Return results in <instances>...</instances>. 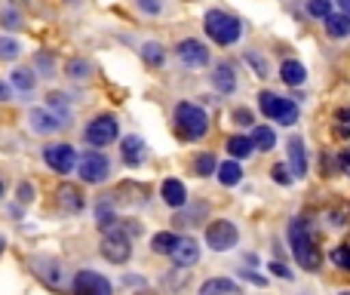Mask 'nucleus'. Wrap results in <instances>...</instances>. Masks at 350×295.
I'll list each match as a JSON object with an SVG mask.
<instances>
[{
  "label": "nucleus",
  "instance_id": "f257e3e1",
  "mask_svg": "<svg viewBox=\"0 0 350 295\" xmlns=\"http://www.w3.org/2000/svg\"><path fill=\"white\" fill-rule=\"evenodd\" d=\"M286 240H289V249H292V259L298 261L301 271H310L317 274L323 268V249L314 237V228H310L308 218L295 216L289 225H286Z\"/></svg>",
  "mask_w": 350,
  "mask_h": 295
},
{
  "label": "nucleus",
  "instance_id": "f03ea898",
  "mask_svg": "<svg viewBox=\"0 0 350 295\" xmlns=\"http://www.w3.org/2000/svg\"><path fill=\"white\" fill-rule=\"evenodd\" d=\"M172 127H175V136L191 145V142H200L209 133V114L193 102H178L172 111Z\"/></svg>",
  "mask_w": 350,
  "mask_h": 295
},
{
  "label": "nucleus",
  "instance_id": "7ed1b4c3",
  "mask_svg": "<svg viewBox=\"0 0 350 295\" xmlns=\"http://www.w3.org/2000/svg\"><path fill=\"white\" fill-rule=\"evenodd\" d=\"M28 268H31V274H34L43 286H46V290H53V292H68V290H71V280L74 277L68 274L65 261L55 259V255L34 253L28 259Z\"/></svg>",
  "mask_w": 350,
  "mask_h": 295
},
{
  "label": "nucleus",
  "instance_id": "20e7f679",
  "mask_svg": "<svg viewBox=\"0 0 350 295\" xmlns=\"http://www.w3.org/2000/svg\"><path fill=\"white\" fill-rule=\"evenodd\" d=\"M203 31H206V37H209L215 47H234V43L243 37V31H246V28H243V18L230 16V12H224V10H206Z\"/></svg>",
  "mask_w": 350,
  "mask_h": 295
},
{
  "label": "nucleus",
  "instance_id": "39448f33",
  "mask_svg": "<svg viewBox=\"0 0 350 295\" xmlns=\"http://www.w3.org/2000/svg\"><path fill=\"white\" fill-rule=\"evenodd\" d=\"M258 111L271 120H277L280 127H295L298 117H301V108H298V99H286L280 92H271V90H261L258 92Z\"/></svg>",
  "mask_w": 350,
  "mask_h": 295
},
{
  "label": "nucleus",
  "instance_id": "423d86ee",
  "mask_svg": "<svg viewBox=\"0 0 350 295\" xmlns=\"http://www.w3.org/2000/svg\"><path fill=\"white\" fill-rule=\"evenodd\" d=\"M98 253H102V259L111 261V265H126V261L133 259V237H129L126 228H123V218L117 228H111L108 234L102 237Z\"/></svg>",
  "mask_w": 350,
  "mask_h": 295
},
{
  "label": "nucleus",
  "instance_id": "0eeeda50",
  "mask_svg": "<svg viewBox=\"0 0 350 295\" xmlns=\"http://www.w3.org/2000/svg\"><path fill=\"white\" fill-rule=\"evenodd\" d=\"M240 243V228L230 218H215L206 225V246L212 253H230Z\"/></svg>",
  "mask_w": 350,
  "mask_h": 295
},
{
  "label": "nucleus",
  "instance_id": "6e6552de",
  "mask_svg": "<svg viewBox=\"0 0 350 295\" xmlns=\"http://www.w3.org/2000/svg\"><path fill=\"white\" fill-rule=\"evenodd\" d=\"M117 136H120V120L114 114H98L83 127V139L92 148L111 145V142H117Z\"/></svg>",
  "mask_w": 350,
  "mask_h": 295
},
{
  "label": "nucleus",
  "instance_id": "1a4fd4ad",
  "mask_svg": "<svg viewBox=\"0 0 350 295\" xmlns=\"http://www.w3.org/2000/svg\"><path fill=\"white\" fill-rule=\"evenodd\" d=\"M77 175L86 185H105L111 179V160L102 151H86L77 163Z\"/></svg>",
  "mask_w": 350,
  "mask_h": 295
},
{
  "label": "nucleus",
  "instance_id": "9d476101",
  "mask_svg": "<svg viewBox=\"0 0 350 295\" xmlns=\"http://www.w3.org/2000/svg\"><path fill=\"white\" fill-rule=\"evenodd\" d=\"M43 163H46L53 172L68 175L77 169L80 157H77V151H74V145H68V142H53V145L43 148Z\"/></svg>",
  "mask_w": 350,
  "mask_h": 295
},
{
  "label": "nucleus",
  "instance_id": "9b49d317",
  "mask_svg": "<svg viewBox=\"0 0 350 295\" xmlns=\"http://www.w3.org/2000/svg\"><path fill=\"white\" fill-rule=\"evenodd\" d=\"M71 295H114V286H111V280L102 277L98 271L80 268L71 280Z\"/></svg>",
  "mask_w": 350,
  "mask_h": 295
},
{
  "label": "nucleus",
  "instance_id": "f8f14e48",
  "mask_svg": "<svg viewBox=\"0 0 350 295\" xmlns=\"http://www.w3.org/2000/svg\"><path fill=\"white\" fill-rule=\"evenodd\" d=\"M28 127L34 136H55L68 127L53 108H31L28 111Z\"/></svg>",
  "mask_w": 350,
  "mask_h": 295
},
{
  "label": "nucleus",
  "instance_id": "ddd939ff",
  "mask_svg": "<svg viewBox=\"0 0 350 295\" xmlns=\"http://www.w3.org/2000/svg\"><path fill=\"white\" fill-rule=\"evenodd\" d=\"M175 55H178V62L185 68H206L209 65V49H206V43L197 40V37H185V40L175 47Z\"/></svg>",
  "mask_w": 350,
  "mask_h": 295
},
{
  "label": "nucleus",
  "instance_id": "4468645a",
  "mask_svg": "<svg viewBox=\"0 0 350 295\" xmlns=\"http://www.w3.org/2000/svg\"><path fill=\"white\" fill-rule=\"evenodd\" d=\"M286 163L292 166L295 179H308V172H310V154H308V145H304L301 136H289V142H286Z\"/></svg>",
  "mask_w": 350,
  "mask_h": 295
},
{
  "label": "nucleus",
  "instance_id": "2eb2a0df",
  "mask_svg": "<svg viewBox=\"0 0 350 295\" xmlns=\"http://www.w3.org/2000/svg\"><path fill=\"white\" fill-rule=\"evenodd\" d=\"M209 84H212V90L221 92V96H234L237 86H240L237 68L230 65V62H215V68H212V74H209Z\"/></svg>",
  "mask_w": 350,
  "mask_h": 295
},
{
  "label": "nucleus",
  "instance_id": "dca6fc26",
  "mask_svg": "<svg viewBox=\"0 0 350 295\" xmlns=\"http://www.w3.org/2000/svg\"><path fill=\"white\" fill-rule=\"evenodd\" d=\"M120 157H123V163L126 166H142V163L148 160V145H145V139L142 136H126V139L120 142Z\"/></svg>",
  "mask_w": 350,
  "mask_h": 295
},
{
  "label": "nucleus",
  "instance_id": "f3484780",
  "mask_svg": "<svg viewBox=\"0 0 350 295\" xmlns=\"http://www.w3.org/2000/svg\"><path fill=\"white\" fill-rule=\"evenodd\" d=\"M170 259H172L175 268H193L200 261V243L193 240V237H181Z\"/></svg>",
  "mask_w": 350,
  "mask_h": 295
},
{
  "label": "nucleus",
  "instance_id": "a211bd4d",
  "mask_svg": "<svg viewBox=\"0 0 350 295\" xmlns=\"http://www.w3.org/2000/svg\"><path fill=\"white\" fill-rule=\"evenodd\" d=\"M280 80H283L289 90H298V86L308 84V68L298 59H283L280 62Z\"/></svg>",
  "mask_w": 350,
  "mask_h": 295
},
{
  "label": "nucleus",
  "instance_id": "6ab92c4d",
  "mask_svg": "<svg viewBox=\"0 0 350 295\" xmlns=\"http://www.w3.org/2000/svg\"><path fill=\"white\" fill-rule=\"evenodd\" d=\"M197 295H246V290L230 277H209V280H203Z\"/></svg>",
  "mask_w": 350,
  "mask_h": 295
},
{
  "label": "nucleus",
  "instance_id": "aec40b11",
  "mask_svg": "<svg viewBox=\"0 0 350 295\" xmlns=\"http://www.w3.org/2000/svg\"><path fill=\"white\" fill-rule=\"evenodd\" d=\"M160 197H163V203L170 206V209H181V206L191 200L185 181H178V179H166L163 185H160Z\"/></svg>",
  "mask_w": 350,
  "mask_h": 295
},
{
  "label": "nucleus",
  "instance_id": "412c9836",
  "mask_svg": "<svg viewBox=\"0 0 350 295\" xmlns=\"http://www.w3.org/2000/svg\"><path fill=\"white\" fill-rule=\"evenodd\" d=\"M206 216H209V206L206 203H193V206H181V209H175V228H193V225L206 222Z\"/></svg>",
  "mask_w": 350,
  "mask_h": 295
},
{
  "label": "nucleus",
  "instance_id": "4be33fe9",
  "mask_svg": "<svg viewBox=\"0 0 350 295\" xmlns=\"http://www.w3.org/2000/svg\"><path fill=\"white\" fill-rule=\"evenodd\" d=\"M323 31H326L329 40H347L350 37V16L341 12V10H335L332 16L323 22Z\"/></svg>",
  "mask_w": 350,
  "mask_h": 295
},
{
  "label": "nucleus",
  "instance_id": "5701e85b",
  "mask_svg": "<svg viewBox=\"0 0 350 295\" xmlns=\"http://www.w3.org/2000/svg\"><path fill=\"white\" fill-rule=\"evenodd\" d=\"M55 200H59V206H62L65 212H71V216H77V212L86 206V200H83V194H80V188H74V185H62L59 191H55Z\"/></svg>",
  "mask_w": 350,
  "mask_h": 295
},
{
  "label": "nucleus",
  "instance_id": "b1692460",
  "mask_svg": "<svg viewBox=\"0 0 350 295\" xmlns=\"http://www.w3.org/2000/svg\"><path fill=\"white\" fill-rule=\"evenodd\" d=\"M65 74H68V80H74V84H86V80L96 74V65H92L90 59H68L65 62Z\"/></svg>",
  "mask_w": 350,
  "mask_h": 295
},
{
  "label": "nucleus",
  "instance_id": "393cba45",
  "mask_svg": "<svg viewBox=\"0 0 350 295\" xmlns=\"http://www.w3.org/2000/svg\"><path fill=\"white\" fill-rule=\"evenodd\" d=\"M37 77H40V74L34 71V68H12L10 71V84H12V90H18V92H31L37 86Z\"/></svg>",
  "mask_w": 350,
  "mask_h": 295
},
{
  "label": "nucleus",
  "instance_id": "a878e982",
  "mask_svg": "<svg viewBox=\"0 0 350 295\" xmlns=\"http://www.w3.org/2000/svg\"><path fill=\"white\" fill-rule=\"evenodd\" d=\"M228 154L234 157V160H246V157H252L255 154V142H252V136H243V133H237V136H230L228 139Z\"/></svg>",
  "mask_w": 350,
  "mask_h": 295
},
{
  "label": "nucleus",
  "instance_id": "bb28decb",
  "mask_svg": "<svg viewBox=\"0 0 350 295\" xmlns=\"http://www.w3.org/2000/svg\"><path fill=\"white\" fill-rule=\"evenodd\" d=\"M243 160H234V157H230V160H224L221 166H218V181H221L224 188H234V185H240L243 181V166H240Z\"/></svg>",
  "mask_w": 350,
  "mask_h": 295
},
{
  "label": "nucleus",
  "instance_id": "cd10ccee",
  "mask_svg": "<svg viewBox=\"0 0 350 295\" xmlns=\"http://www.w3.org/2000/svg\"><path fill=\"white\" fill-rule=\"evenodd\" d=\"M218 166H221V163H218L215 154H209V151H203V154H197V157L191 160L193 175H200V179H209V175H215Z\"/></svg>",
  "mask_w": 350,
  "mask_h": 295
},
{
  "label": "nucleus",
  "instance_id": "c85d7f7f",
  "mask_svg": "<svg viewBox=\"0 0 350 295\" xmlns=\"http://www.w3.org/2000/svg\"><path fill=\"white\" fill-rule=\"evenodd\" d=\"M252 142H255V151H273L277 148V133H273L271 127H267V123H258V127H252Z\"/></svg>",
  "mask_w": 350,
  "mask_h": 295
},
{
  "label": "nucleus",
  "instance_id": "c756f323",
  "mask_svg": "<svg viewBox=\"0 0 350 295\" xmlns=\"http://www.w3.org/2000/svg\"><path fill=\"white\" fill-rule=\"evenodd\" d=\"M178 240H181V237L175 234V231H160V234L151 237V249L157 255H172L175 246H178Z\"/></svg>",
  "mask_w": 350,
  "mask_h": 295
},
{
  "label": "nucleus",
  "instance_id": "7c9ffc66",
  "mask_svg": "<svg viewBox=\"0 0 350 295\" xmlns=\"http://www.w3.org/2000/svg\"><path fill=\"white\" fill-rule=\"evenodd\" d=\"M142 62H145V65H151V68H160L166 62V47H163V43H157V40L142 43Z\"/></svg>",
  "mask_w": 350,
  "mask_h": 295
},
{
  "label": "nucleus",
  "instance_id": "2f4dec72",
  "mask_svg": "<svg viewBox=\"0 0 350 295\" xmlns=\"http://www.w3.org/2000/svg\"><path fill=\"white\" fill-rule=\"evenodd\" d=\"M335 0H304V12H308L310 18H317V22H326L329 16L335 12Z\"/></svg>",
  "mask_w": 350,
  "mask_h": 295
},
{
  "label": "nucleus",
  "instance_id": "473e14b6",
  "mask_svg": "<svg viewBox=\"0 0 350 295\" xmlns=\"http://www.w3.org/2000/svg\"><path fill=\"white\" fill-rule=\"evenodd\" d=\"M243 62H246V65L252 68L255 77H261V80L271 77V65H267V59L258 53V49H246V53H243Z\"/></svg>",
  "mask_w": 350,
  "mask_h": 295
},
{
  "label": "nucleus",
  "instance_id": "72a5a7b5",
  "mask_svg": "<svg viewBox=\"0 0 350 295\" xmlns=\"http://www.w3.org/2000/svg\"><path fill=\"white\" fill-rule=\"evenodd\" d=\"M34 71L40 74L43 80H53L55 77V55L49 53V49H40V53H34Z\"/></svg>",
  "mask_w": 350,
  "mask_h": 295
},
{
  "label": "nucleus",
  "instance_id": "f704fd0d",
  "mask_svg": "<svg viewBox=\"0 0 350 295\" xmlns=\"http://www.w3.org/2000/svg\"><path fill=\"white\" fill-rule=\"evenodd\" d=\"M46 108H53L55 114L62 117V120L71 123V105H68V96H65V92H49V96H46Z\"/></svg>",
  "mask_w": 350,
  "mask_h": 295
},
{
  "label": "nucleus",
  "instance_id": "c9c22d12",
  "mask_svg": "<svg viewBox=\"0 0 350 295\" xmlns=\"http://www.w3.org/2000/svg\"><path fill=\"white\" fill-rule=\"evenodd\" d=\"M332 133L338 136V139H350V105H345V108H338L335 111V117H332Z\"/></svg>",
  "mask_w": 350,
  "mask_h": 295
},
{
  "label": "nucleus",
  "instance_id": "e433bc0d",
  "mask_svg": "<svg viewBox=\"0 0 350 295\" xmlns=\"http://www.w3.org/2000/svg\"><path fill=\"white\" fill-rule=\"evenodd\" d=\"M329 261H332L338 271L350 274V243H338V246L329 249Z\"/></svg>",
  "mask_w": 350,
  "mask_h": 295
},
{
  "label": "nucleus",
  "instance_id": "4c0bfd02",
  "mask_svg": "<svg viewBox=\"0 0 350 295\" xmlns=\"http://www.w3.org/2000/svg\"><path fill=\"white\" fill-rule=\"evenodd\" d=\"M271 179L277 181L280 188H289V185H295V181H298L289 163H273V166H271Z\"/></svg>",
  "mask_w": 350,
  "mask_h": 295
},
{
  "label": "nucleus",
  "instance_id": "58836bf2",
  "mask_svg": "<svg viewBox=\"0 0 350 295\" xmlns=\"http://www.w3.org/2000/svg\"><path fill=\"white\" fill-rule=\"evenodd\" d=\"M0 22H3L6 31H18L22 28V12H18L16 6H3V10H0Z\"/></svg>",
  "mask_w": 350,
  "mask_h": 295
},
{
  "label": "nucleus",
  "instance_id": "ea45409f",
  "mask_svg": "<svg viewBox=\"0 0 350 295\" xmlns=\"http://www.w3.org/2000/svg\"><path fill=\"white\" fill-rule=\"evenodd\" d=\"M18 53H22L18 40H12V37H0V59L12 62V59H18Z\"/></svg>",
  "mask_w": 350,
  "mask_h": 295
},
{
  "label": "nucleus",
  "instance_id": "a19ab883",
  "mask_svg": "<svg viewBox=\"0 0 350 295\" xmlns=\"http://www.w3.org/2000/svg\"><path fill=\"white\" fill-rule=\"evenodd\" d=\"M135 6H139L145 16H160V12H163V0H135Z\"/></svg>",
  "mask_w": 350,
  "mask_h": 295
},
{
  "label": "nucleus",
  "instance_id": "79ce46f5",
  "mask_svg": "<svg viewBox=\"0 0 350 295\" xmlns=\"http://www.w3.org/2000/svg\"><path fill=\"white\" fill-rule=\"evenodd\" d=\"M16 197H18V200H22V203H25V206H28V203H31V200H34V185H31V181H22V185H18V188H16Z\"/></svg>",
  "mask_w": 350,
  "mask_h": 295
},
{
  "label": "nucleus",
  "instance_id": "37998d69",
  "mask_svg": "<svg viewBox=\"0 0 350 295\" xmlns=\"http://www.w3.org/2000/svg\"><path fill=\"white\" fill-rule=\"evenodd\" d=\"M267 271H273V277H280V280H292V277H295V274H292L283 261H271V265H267Z\"/></svg>",
  "mask_w": 350,
  "mask_h": 295
},
{
  "label": "nucleus",
  "instance_id": "c03bdc74",
  "mask_svg": "<svg viewBox=\"0 0 350 295\" xmlns=\"http://www.w3.org/2000/svg\"><path fill=\"white\" fill-rule=\"evenodd\" d=\"M240 277L249 280V283H255V286H267V277H261V274L249 271V268H240Z\"/></svg>",
  "mask_w": 350,
  "mask_h": 295
},
{
  "label": "nucleus",
  "instance_id": "a18cd8bd",
  "mask_svg": "<svg viewBox=\"0 0 350 295\" xmlns=\"http://www.w3.org/2000/svg\"><path fill=\"white\" fill-rule=\"evenodd\" d=\"M234 120H237V127H252V111H249V108H237L234 111Z\"/></svg>",
  "mask_w": 350,
  "mask_h": 295
},
{
  "label": "nucleus",
  "instance_id": "49530a36",
  "mask_svg": "<svg viewBox=\"0 0 350 295\" xmlns=\"http://www.w3.org/2000/svg\"><path fill=\"white\" fill-rule=\"evenodd\" d=\"M329 228H345V225H347V216H345V212H329Z\"/></svg>",
  "mask_w": 350,
  "mask_h": 295
},
{
  "label": "nucleus",
  "instance_id": "de8ad7c7",
  "mask_svg": "<svg viewBox=\"0 0 350 295\" xmlns=\"http://www.w3.org/2000/svg\"><path fill=\"white\" fill-rule=\"evenodd\" d=\"M338 166H341V172L350 179V148H345V151H338Z\"/></svg>",
  "mask_w": 350,
  "mask_h": 295
},
{
  "label": "nucleus",
  "instance_id": "09e8293b",
  "mask_svg": "<svg viewBox=\"0 0 350 295\" xmlns=\"http://www.w3.org/2000/svg\"><path fill=\"white\" fill-rule=\"evenodd\" d=\"M6 99H12V84H3V80H0V102H6Z\"/></svg>",
  "mask_w": 350,
  "mask_h": 295
},
{
  "label": "nucleus",
  "instance_id": "8fccbe9b",
  "mask_svg": "<svg viewBox=\"0 0 350 295\" xmlns=\"http://www.w3.org/2000/svg\"><path fill=\"white\" fill-rule=\"evenodd\" d=\"M335 3H338L341 12H347V16H350V0H335Z\"/></svg>",
  "mask_w": 350,
  "mask_h": 295
},
{
  "label": "nucleus",
  "instance_id": "3c124183",
  "mask_svg": "<svg viewBox=\"0 0 350 295\" xmlns=\"http://www.w3.org/2000/svg\"><path fill=\"white\" fill-rule=\"evenodd\" d=\"M3 253H6V237L0 234V255H3Z\"/></svg>",
  "mask_w": 350,
  "mask_h": 295
},
{
  "label": "nucleus",
  "instance_id": "603ef678",
  "mask_svg": "<svg viewBox=\"0 0 350 295\" xmlns=\"http://www.w3.org/2000/svg\"><path fill=\"white\" fill-rule=\"evenodd\" d=\"M335 295H350V290H341V292H335Z\"/></svg>",
  "mask_w": 350,
  "mask_h": 295
},
{
  "label": "nucleus",
  "instance_id": "864d4df0",
  "mask_svg": "<svg viewBox=\"0 0 350 295\" xmlns=\"http://www.w3.org/2000/svg\"><path fill=\"white\" fill-rule=\"evenodd\" d=\"M0 197H3V181H0Z\"/></svg>",
  "mask_w": 350,
  "mask_h": 295
},
{
  "label": "nucleus",
  "instance_id": "5fc2aeb1",
  "mask_svg": "<svg viewBox=\"0 0 350 295\" xmlns=\"http://www.w3.org/2000/svg\"><path fill=\"white\" fill-rule=\"evenodd\" d=\"M65 3H80V0H65Z\"/></svg>",
  "mask_w": 350,
  "mask_h": 295
}]
</instances>
